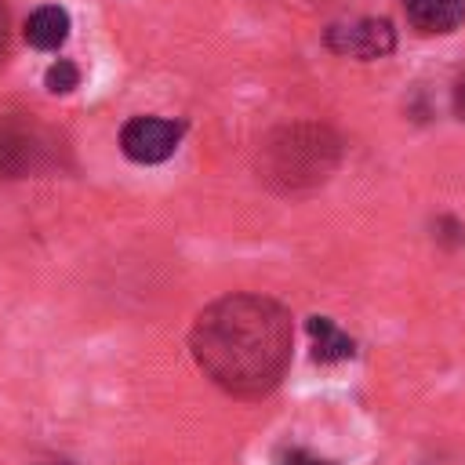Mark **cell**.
Returning <instances> with one entry per match:
<instances>
[{"label":"cell","mask_w":465,"mask_h":465,"mask_svg":"<svg viewBox=\"0 0 465 465\" xmlns=\"http://www.w3.org/2000/svg\"><path fill=\"white\" fill-rule=\"evenodd\" d=\"M189 349L222 392L258 400L280 385L291 363V312L265 294H225L196 316Z\"/></svg>","instance_id":"cell-1"},{"label":"cell","mask_w":465,"mask_h":465,"mask_svg":"<svg viewBox=\"0 0 465 465\" xmlns=\"http://www.w3.org/2000/svg\"><path fill=\"white\" fill-rule=\"evenodd\" d=\"M341 160V138L316 120L283 124L258 149V178L280 196H302L323 185Z\"/></svg>","instance_id":"cell-2"},{"label":"cell","mask_w":465,"mask_h":465,"mask_svg":"<svg viewBox=\"0 0 465 465\" xmlns=\"http://www.w3.org/2000/svg\"><path fill=\"white\" fill-rule=\"evenodd\" d=\"M47 163H51L47 134L22 116H0V174L29 178Z\"/></svg>","instance_id":"cell-3"},{"label":"cell","mask_w":465,"mask_h":465,"mask_svg":"<svg viewBox=\"0 0 465 465\" xmlns=\"http://www.w3.org/2000/svg\"><path fill=\"white\" fill-rule=\"evenodd\" d=\"M182 142V124L163 116H134L120 131V149L134 163H163Z\"/></svg>","instance_id":"cell-4"},{"label":"cell","mask_w":465,"mask_h":465,"mask_svg":"<svg viewBox=\"0 0 465 465\" xmlns=\"http://www.w3.org/2000/svg\"><path fill=\"white\" fill-rule=\"evenodd\" d=\"M327 47L345 58H385L396 47V33L385 18L338 22L327 29Z\"/></svg>","instance_id":"cell-5"},{"label":"cell","mask_w":465,"mask_h":465,"mask_svg":"<svg viewBox=\"0 0 465 465\" xmlns=\"http://www.w3.org/2000/svg\"><path fill=\"white\" fill-rule=\"evenodd\" d=\"M407 22L425 36L454 33L465 18V0H403Z\"/></svg>","instance_id":"cell-6"},{"label":"cell","mask_w":465,"mask_h":465,"mask_svg":"<svg viewBox=\"0 0 465 465\" xmlns=\"http://www.w3.org/2000/svg\"><path fill=\"white\" fill-rule=\"evenodd\" d=\"M65 36H69V15H65V7L47 4V7H36V11L25 18V40H29L33 47H40V51L62 47Z\"/></svg>","instance_id":"cell-7"},{"label":"cell","mask_w":465,"mask_h":465,"mask_svg":"<svg viewBox=\"0 0 465 465\" xmlns=\"http://www.w3.org/2000/svg\"><path fill=\"white\" fill-rule=\"evenodd\" d=\"M309 334H312V356L320 363H338V360H349L356 352L352 338L341 334L334 327V320H327V316H309Z\"/></svg>","instance_id":"cell-8"},{"label":"cell","mask_w":465,"mask_h":465,"mask_svg":"<svg viewBox=\"0 0 465 465\" xmlns=\"http://www.w3.org/2000/svg\"><path fill=\"white\" fill-rule=\"evenodd\" d=\"M44 84H47V91H54V94H69L76 84H80V69L73 65V62H65V58H58L51 69H47V76H44Z\"/></svg>","instance_id":"cell-9"},{"label":"cell","mask_w":465,"mask_h":465,"mask_svg":"<svg viewBox=\"0 0 465 465\" xmlns=\"http://www.w3.org/2000/svg\"><path fill=\"white\" fill-rule=\"evenodd\" d=\"M276 465H331V461H323V458H316V454H309L302 447H283L276 454Z\"/></svg>","instance_id":"cell-10"},{"label":"cell","mask_w":465,"mask_h":465,"mask_svg":"<svg viewBox=\"0 0 465 465\" xmlns=\"http://www.w3.org/2000/svg\"><path fill=\"white\" fill-rule=\"evenodd\" d=\"M7 54V7H4V0H0V58Z\"/></svg>","instance_id":"cell-11"},{"label":"cell","mask_w":465,"mask_h":465,"mask_svg":"<svg viewBox=\"0 0 465 465\" xmlns=\"http://www.w3.org/2000/svg\"><path fill=\"white\" fill-rule=\"evenodd\" d=\"M454 113H458V116L465 120V80H461V84L454 87Z\"/></svg>","instance_id":"cell-12"}]
</instances>
